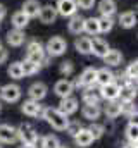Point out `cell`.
Here are the masks:
<instances>
[{"instance_id": "47", "label": "cell", "mask_w": 138, "mask_h": 148, "mask_svg": "<svg viewBox=\"0 0 138 148\" xmlns=\"http://www.w3.org/2000/svg\"><path fill=\"white\" fill-rule=\"evenodd\" d=\"M0 148H3V147H2V143H0Z\"/></svg>"}, {"instance_id": "33", "label": "cell", "mask_w": 138, "mask_h": 148, "mask_svg": "<svg viewBox=\"0 0 138 148\" xmlns=\"http://www.w3.org/2000/svg\"><path fill=\"white\" fill-rule=\"evenodd\" d=\"M126 138L130 140V143L137 145V138H138V124L137 121H131L126 127Z\"/></svg>"}, {"instance_id": "14", "label": "cell", "mask_w": 138, "mask_h": 148, "mask_svg": "<svg viewBox=\"0 0 138 148\" xmlns=\"http://www.w3.org/2000/svg\"><path fill=\"white\" fill-rule=\"evenodd\" d=\"M72 90H74V86H72V83H71L69 79H61V81H57V83H55V86H54L55 95H57V97H61V98L69 97V95L72 93Z\"/></svg>"}, {"instance_id": "17", "label": "cell", "mask_w": 138, "mask_h": 148, "mask_svg": "<svg viewBox=\"0 0 138 148\" xmlns=\"http://www.w3.org/2000/svg\"><path fill=\"white\" fill-rule=\"evenodd\" d=\"M104 62L109 66V67H117V66H121V60H123V55H121V52L119 50H107V53L102 57Z\"/></svg>"}, {"instance_id": "46", "label": "cell", "mask_w": 138, "mask_h": 148, "mask_svg": "<svg viewBox=\"0 0 138 148\" xmlns=\"http://www.w3.org/2000/svg\"><path fill=\"white\" fill-rule=\"evenodd\" d=\"M0 110H2V103H0Z\"/></svg>"}, {"instance_id": "16", "label": "cell", "mask_w": 138, "mask_h": 148, "mask_svg": "<svg viewBox=\"0 0 138 148\" xmlns=\"http://www.w3.org/2000/svg\"><path fill=\"white\" fill-rule=\"evenodd\" d=\"M74 141H76V145H78V147L85 148V147H90L95 140H93L92 133L88 131V127H86V129H85V127H81V129H79V133L74 136Z\"/></svg>"}, {"instance_id": "21", "label": "cell", "mask_w": 138, "mask_h": 148, "mask_svg": "<svg viewBox=\"0 0 138 148\" xmlns=\"http://www.w3.org/2000/svg\"><path fill=\"white\" fill-rule=\"evenodd\" d=\"M14 29H24L28 24H30V17L23 12V10H17L16 14H12V19H10Z\"/></svg>"}, {"instance_id": "23", "label": "cell", "mask_w": 138, "mask_h": 148, "mask_svg": "<svg viewBox=\"0 0 138 148\" xmlns=\"http://www.w3.org/2000/svg\"><path fill=\"white\" fill-rule=\"evenodd\" d=\"M100 91H97V90H93L92 86H88L85 91H83V102L85 103H90V105H99V102H100Z\"/></svg>"}, {"instance_id": "13", "label": "cell", "mask_w": 138, "mask_h": 148, "mask_svg": "<svg viewBox=\"0 0 138 148\" xmlns=\"http://www.w3.org/2000/svg\"><path fill=\"white\" fill-rule=\"evenodd\" d=\"M21 110L24 112L26 115H30V117H36V115H41V105H40V102H36V100H26L23 105H21Z\"/></svg>"}, {"instance_id": "31", "label": "cell", "mask_w": 138, "mask_h": 148, "mask_svg": "<svg viewBox=\"0 0 138 148\" xmlns=\"http://www.w3.org/2000/svg\"><path fill=\"white\" fill-rule=\"evenodd\" d=\"M40 64H36V62H31V60H24V62H21V69H23V74L24 76H33L40 71Z\"/></svg>"}, {"instance_id": "2", "label": "cell", "mask_w": 138, "mask_h": 148, "mask_svg": "<svg viewBox=\"0 0 138 148\" xmlns=\"http://www.w3.org/2000/svg\"><path fill=\"white\" fill-rule=\"evenodd\" d=\"M66 50H68V41L62 36H52L45 45V52L50 57H61L62 53H66Z\"/></svg>"}, {"instance_id": "34", "label": "cell", "mask_w": 138, "mask_h": 148, "mask_svg": "<svg viewBox=\"0 0 138 148\" xmlns=\"http://www.w3.org/2000/svg\"><path fill=\"white\" fill-rule=\"evenodd\" d=\"M61 147V141L57 136L54 134H47L41 138V148H59Z\"/></svg>"}, {"instance_id": "11", "label": "cell", "mask_w": 138, "mask_h": 148, "mask_svg": "<svg viewBox=\"0 0 138 148\" xmlns=\"http://www.w3.org/2000/svg\"><path fill=\"white\" fill-rule=\"evenodd\" d=\"M57 110H61L64 115H69V114H74V112L78 110V100L74 98V97H64L62 100H61V103H59V109Z\"/></svg>"}, {"instance_id": "42", "label": "cell", "mask_w": 138, "mask_h": 148, "mask_svg": "<svg viewBox=\"0 0 138 148\" xmlns=\"http://www.w3.org/2000/svg\"><path fill=\"white\" fill-rule=\"evenodd\" d=\"M7 57H9V52H7V48H3V47L0 45V64H3V62L7 60Z\"/></svg>"}, {"instance_id": "20", "label": "cell", "mask_w": 138, "mask_h": 148, "mask_svg": "<svg viewBox=\"0 0 138 148\" xmlns=\"http://www.w3.org/2000/svg\"><path fill=\"white\" fill-rule=\"evenodd\" d=\"M24 40H26V36H24L23 29H10L7 33V43L10 47H21L24 43Z\"/></svg>"}, {"instance_id": "30", "label": "cell", "mask_w": 138, "mask_h": 148, "mask_svg": "<svg viewBox=\"0 0 138 148\" xmlns=\"http://www.w3.org/2000/svg\"><path fill=\"white\" fill-rule=\"evenodd\" d=\"M83 31L88 33V35H92V36L99 35V19H97V17H88V19H85V23H83Z\"/></svg>"}, {"instance_id": "26", "label": "cell", "mask_w": 138, "mask_h": 148, "mask_svg": "<svg viewBox=\"0 0 138 148\" xmlns=\"http://www.w3.org/2000/svg\"><path fill=\"white\" fill-rule=\"evenodd\" d=\"M119 24H121L123 28H126V29H130V28H133V26L137 24V14H135L133 10H128V12H123V14L119 16Z\"/></svg>"}, {"instance_id": "45", "label": "cell", "mask_w": 138, "mask_h": 148, "mask_svg": "<svg viewBox=\"0 0 138 148\" xmlns=\"http://www.w3.org/2000/svg\"><path fill=\"white\" fill-rule=\"evenodd\" d=\"M59 148H69V147H59Z\"/></svg>"}, {"instance_id": "5", "label": "cell", "mask_w": 138, "mask_h": 148, "mask_svg": "<svg viewBox=\"0 0 138 148\" xmlns=\"http://www.w3.org/2000/svg\"><path fill=\"white\" fill-rule=\"evenodd\" d=\"M55 10H57V14L62 16V17H71L72 14L78 12L76 0H57V3H55Z\"/></svg>"}, {"instance_id": "35", "label": "cell", "mask_w": 138, "mask_h": 148, "mask_svg": "<svg viewBox=\"0 0 138 148\" xmlns=\"http://www.w3.org/2000/svg\"><path fill=\"white\" fill-rule=\"evenodd\" d=\"M121 114H126L130 117H137V105L133 103V100L121 102Z\"/></svg>"}, {"instance_id": "44", "label": "cell", "mask_w": 138, "mask_h": 148, "mask_svg": "<svg viewBox=\"0 0 138 148\" xmlns=\"http://www.w3.org/2000/svg\"><path fill=\"white\" fill-rule=\"evenodd\" d=\"M21 148H34V145H23Z\"/></svg>"}, {"instance_id": "43", "label": "cell", "mask_w": 138, "mask_h": 148, "mask_svg": "<svg viewBox=\"0 0 138 148\" xmlns=\"http://www.w3.org/2000/svg\"><path fill=\"white\" fill-rule=\"evenodd\" d=\"M3 17H5V7H3V5L0 3V21H2Z\"/></svg>"}, {"instance_id": "12", "label": "cell", "mask_w": 138, "mask_h": 148, "mask_svg": "<svg viewBox=\"0 0 138 148\" xmlns=\"http://www.w3.org/2000/svg\"><path fill=\"white\" fill-rule=\"evenodd\" d=\"M90 43H92V53L97 55V57H100V59L107 53V50H109V43L100 36H95L93 40H90Z\"/></svg>"}, {"instance_id": "15", "label": "cell", "mask_w": 138, "mask_h": 148, "mask_svg": "<svg viewBox=\"0 0 138 148\" xmlns=\"http://www.w3.org/2000/svg\"><path fill=\"white\" fill-rule=\"evenodd\" d=\"M28 95H30L31 100L40 102V100H43V98L47 97V86H45L43 83H33V84L30 86V90H28Z\"/></svg>"}, {"instance_id": "6", "label": "cell", "mask_w": 138, "mask_h": 148, "mask_svg": "<svg viewBox=\"0 0 138 148\" xmlns=\"http://www.w3.org/2000/svg\"><path fill=\"white\" fill-rule=\"evenodd\" d=\"M0 97H2V100H5L9 103H14L21 98V88L17 84H5L0 90Z\"/></svg>"}, {"instance_id": "25", "label": "cell", "mask_w": 138, "mask_h": 148, "mask_svg": "<svg viewBox=\"0 0 138 148\" xmlns=\"http://www.w3.org/2000/svg\"><path fill=\"white\" fill-rule=\"evenodd\" d=\"M90 40H92V38H88V36H79L74 41L76 50H78L79 53H83V55L92 53V43H90Z\"/></svg>"}, {"instance_id": "32", "label": "cell", "mask_w": 138, "mask_h": 148, "mask_svg": "<svg viewBox=\"0 0 138 148\" xmlns=\"http://www.w3.org/2000/svg\"><path fill=\"white\" fill-rule=\"evenodd\" d=\"M114 26L112 16H102L99 17V33H109Z\"/></svg>"}, {"instance_id": "38", "label": "cell", "mask_w": 138, "mask_h": 148, "mask_svg": "<svg viewBox=\"0 0 138 148\" xmlns=\"http://www.w3.org/2000/svg\"><path fill=\"white\" fill-rule=\"evenodd\" d=\"M137 76H138V62L133 60V62H130L128 67H126V77H128V79H137Z\"/></svg>"}, {"instance_id": "9", "label": "cell", "mask_w": 138, "mask_h": 148, "mask_svg": "<svg viewBox=\"0 0 138 148\" xmlns=\"http://www.w3.org/2000/svg\"><path fill=\"white\" fill-rule=\"evenodd\" d=\"M57 10H55V5H43V7H40V12H38V17H40V21L43 23V24H52V23H55V19H57Z\"/></svg>"}, {"instance_id": "24", "label": "cell", "mask_w": 138, "mask_h": 148, "mask_svg": "<svg viewBox=\"0 0 138 148\" xmlns=\"http://www.w3.org/2000/svg\"><path fill=\"white\" fill-rule=\"evenodd\" d=\"M104 112L109 119H116L117 115H121V102L117 100H109L107 105L104 107Z\"/></svg>"}, {"instance_id": "27", "label": "cell", "mask_w": 138, "mask_h": 148, "mask_svg": "<svg viewBox=\"0 0 138 148\" xmlns=\"http://www.w3.org/2000/svg\"><path fill=\"white\" fill-rule=\"evenodd\" d=\"M99 12L102 14V16H114V12H116V2L114 0H100L99 2Z\"/></svg>"}, {"instance_id": "29", "label": "cell", "mask_w": 138, "mask_h": 148, "mask_svg": "<svg viewBox=\"0 0 138 148\" xmlns=\"http://www.w3.org/2000/svg\"><path fill=\"white\" fill-rule=\"evenodd\" d=\"M100 107L99 105H90V103H85V107H83V117L85 119H90V121H95V119H99L100 117Z\"/></svg>"}, {"instance_id": "4", "label": "cell", "mask_w": 138, "mask_h": 148, "mask_svg": "<svg viewBox=\"0 0 138 148\" xmlns=\"http://www.w3.org/2000/svg\"><path fill=\"white\" fill-rule=\"evenodd\" d=\"M43 57H45V47L40 41H30L28 47H26V59L40 64Z\"/></svg>"}, {"instance_id": "36", "label": "cell", "mask_w": 138, "mask_h": 148, "mask_svg": "<svg viewBox=\"0 0 138 148\" xmlns=\"http://www.w3.org/2000/svg\"><path fill=\"white\" fill-rule=\"evenodd\" d=\"M7 74L12 77V79H21L24 74H23V69H21V62H12L10 66H9V71Z\"/></svg>"}, {"instance_id": "22", "label": "cell", "mask_w": 138, "mask_h": 148, "mask_svg": "<svg viewBox=\"0 0 138 148\" xmlns=\"http://www.w3.org/2000/svg\"><path fill=\"white\" fill-rule=\"evenodd\" d=\"M40 2L38 0H26L23 3V12L31 19V17H38V12H40Z\"/></svg>"}, {"instance_id": "8", "label": "cell", "mask_w": 138, "mask_h": 148, "mask_svg": "<svg viewBox=\"0 0 138 148\" xmlns=\"http://www.w3.org/2000/svg\"><path fill=\"white\" fill-rule=\"evenodd\" d=\"M119 90H121V86H119L116 81L107 83V84L100 86V97H102L104 100H107V102H109V100H117Z\"/></svg>"}, {"instance_id": "3", "label": "cell", "mask_w": 138, "mask_h": 148, "mask_svg": "<svg viewBox=\"0 0 138 148\" xmlns=\"http://www.w3.org/2000/svg\"><path fill=\"white\" fill-rule=\"evenodd\" d=\"M17 138L23 141V145H36L38 134L31 124H21L17 127Z\"/></svg>"}, {"instance_id": "39", "label": "cell", "mask_w": 138, "mask_h": 148, "mask_svg": "<svg viewBox=\"0 0 138 148\" xmlns=\"http://www.w3.org/2000/svg\"><path fill=\"white\" fill-rule=\"evenodd\" d=\"M79 129H81V124H79V122H71V121H69V124L66 126V129H64V131L68 133L69 136H72V138H74V136L79 133Z\"/></svg>"}, {"instance_id": "37", "label": "cell", "mask_w": 138, "mask_h": 148, "mask_svg": "<svg viewBox=\"0 0 138 148\" xmlns=\"http://www.w3.org/2000/svg\"><path fill=\"white\" fill-rule=\"evenodd\" d=\"M88 131L92 133L93 140H99V138H102V136H104V133H105V127H104L102 124H97V122H93V124L88 127Z\"/></svg>"}, {"instance_id": "1", "label": "cell", "mask_w": 138, "mask_h": 148, "mask_svg": "<svg viewBox=\"0 0 138 148\" xmlns=\"http://www.w3.org/2000/svg\"><path fill=\"white\" fill-rule=\"evenodd\" d=\"M41 115H43V119H45V121H47V122L54 127V129H57V131H64V129H66V126L69 124L68 115H64L61 110L52 109V107L43 109Z\"/></svg>"}, {"instance_id": "28", "label": "cell", "mask_w": 138, "mask_h": 148, "mask_svg": "<svg viewBox=\"0 0 138 148\" xmlns=\"http://www.w3.org/2000/svg\"><path fill=\"white\" fill-rule=\"evenodd\" d=\"M135 97H137V86L126 84V86H121L117 98H121V102H128V100H135Z\"/></svg>"}, {"instance_id": "7", "label": "cell", "mask_w": 138, "mask_h": 148, "mask_svg": "<svg viewBox=\"0 0 138 148\" xmlns=\"http://www.w3.org/2000/svg\"><path fill=\"white\" fill-rule=\"evenodd\" d=\"M95 76H97V69L95 67H86L81 76L76 79V83L72 84V86H93L95 84Z\"/></svg>"}, {"instance_id": "41", "label": "cell", "mask_w": 138, "mask_h": 148, "mask_svg": "<svg viewBox=\"0 0 138 148\" xmlns=\"http://www.w3.org/2000/svg\"><path fill=\"white\" fill-rule=\"evenodd\" d=\"M72 71H74V66H72V62H71V60H66V62H62V64H61V74L69 76V74H72Z\"/></svg>"}, {"instance_id": "40", "label": "cell", "mask_w": 138, "mask_h": 148, "mask_svg": "<svg viewBox=\"0 0 138 148\" xmlns=\"http://www.w3.org/2000/svg\"><path fill=\"white\" fill-rule=\"evenodd\" d=\"M76 5H78V9L90 10V9H93V5H95V0H76Z\"/></svg>"}, {"instance_id": "10", "label": "cell", "mask_w": 138, "mask_h": 148, "mask_svg": "<svg viewBox=\"0 0 138 148\" xmlns=\"http://www.w3.org/2000/svg\"><path fill=\"white\" fill-rule=\"evenodd\" d=\"M17 140V129L9 124H0V143H14Z\"/></svg>"}, {"instance_id": "18", "label": "cell", "mask_w": 138, "mask_h": 148, "mask_svg": "<svg viewBox=\"0 0 138 148\" xmlns=\"http://www.w3.org/2000/svg\"><path fill=\"white\" fill-rule=\"evenodd\" d=\"M83 23H85V17H81L79 14H72L69 17V23H68V28L72 35H79L83 33Z\"/></svg>"}, {"instance_id": "19", "label": "cell", "mask_w": 138, "mask_h": 148, "mask_svg": "<svg viewBox=\"0 0 138 148\" xmlns=\"http://www.w3.org/2000/svg\"><path fill=\"white\" fill-rule=\"evenodd\" d=\"M114 81V73L107 67H102V69H97V76H95V84L99 86H104L107 83H112Z\"/></svg>"}]
</instances>
